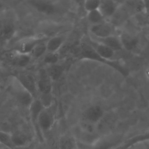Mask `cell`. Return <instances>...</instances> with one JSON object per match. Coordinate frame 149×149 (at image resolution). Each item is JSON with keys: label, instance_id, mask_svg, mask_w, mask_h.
<instances>
[{"label": "cell", "instance_id": "obj_26", "mask_svg": "<svg viewBox=\"0 0 149 149\" xmlns=\"http://www.w3.org/2000/svg\"><path fill=\"white\" fill-rule=\"evenodd\" d=\"M100 4V1L88 0L85 1L84 7L85 9L89 12L98 9Z\"/></svg>", "mask_w": 149, "mask_h": 149}, {"label": "cell", "instance_id": "obj_11", "mask_svg": "<svg viewBox=\"0 0 149 149\" xmlns=\"http://www.w3.org/2000/svg\"><path fill=\"white\" fill-rule=\"evenodd\" d=\"M123 49L132 51L136 49L139 43V39L136 35L128 31H123L119 36Z\"/></svg>", "mask_w": 149, "mask_h": 149}, {"label": "cell", "instance_id": "obj_4", "mask_svg": "<svg viewBox=\"0 0 149 149\" xmlns=\"http://www.w3.org/2000/svg\"><path fill=\"white\" fill-rule=\"evenodd\" d=\"M8 85L17 102L22 106L29 109L35 99L22 85L15 75L10 76Z\"/></svg>", "mask_w": 149, "mask_h": 149}, {"label": "cell", "instance_id": "obj_19", "mask_svg": "<svg viewBox=\"0 0 149 149\" xmlns=\"http://www.w3.org/2000/svg\"><path fill=\"white\" fill-rule=\"evenodd\" d=\"M63 43V39L61 37L52 38L46 43L47 51L49 52H56L62 46Z\"/></svg>", "mask_w": 149, "mask_h": 149}, {"label": "cell", "instance_id": "obj_10", "mask_svg": "<svg viewBox=\"0 0 149 149\" xmlns=\"http://www.w3.org/2000/svg\"><path fill=\"white\" fill-rule=\"evenodd\" d=\"M123 4L116 1H100L99 10L104 17L111 18Z\"/></svg>", "mask_w": 149, "mask_h": 149}, {"label": "cell", "instance_id": "obj_7", "mask_svg": "<svg viewBox=\"0 0 149 149\" xmlns=\"http://www.w3.org/2000/svg\"><path fill=\"white\" fill-rule=\"evenodd\" d=\"M14 75L22 85L33 96L34 99H38V92L37 81L33 75L28 72L21 71Z\"/></svg>", "mask_w": 149, "mask_h": 149}, {"label": "cell", "instance_id": "obj_6", "mask_svg": "<svg viewBox=\"0 0 149 149\" xmlns=\"http://www.w3.org/2000/svg\"><path fill=\"white\" fill-rule=\"evenodd\" d=\"M52 105L50 107L44 108L38 120V125L41 133L48 132L52 127L56 119V108Z\"/></svg>", "mask_w": 149, "mask_h": 149}, {"label": "cell", "instance_id": "obj_24", "mask_svg": "<svg viewBox=\"0 0 149 149\" xmlns=\"http://www.w3.org/2000/svg\"><path fill=\"white\" fill-rule=\"evenodd\" d=\"M47 51L46 43L42 42L35 47L31 53L32 58H39L42 56Z\"/></svg>", "mask_w": 149, "mask_h": 149}, {"label": "cell", "instance_id": "obj_29", "mask_svg": "<svg viewBox=\"0 0 149 149\" xmlns=\"http://www.w3.org/2000/svg\"><path fill=\"white\" fill-rule=\"evenodd\" d=\"M8 8V5L5 2L0 1V16Z\"/></svg>", "mask_w": 149, "mask_h": 149}, {"label": "cell", "instance_id": "obj_25", "mask_svg": "<svg viewBox=\"0 0 149 149\" xmlns=\"http://www.w3.org/2000/svg\"><path fill=\"white\" fill-rule=\"evenodd\" d=\"M38 99L44 108L50 107L53 105V97L51 93L41 94Z\"/></svg>", "mask_w": 149, "mask_h": 149}, {"label": "cell", "instance_id": "obj_31", "mask_svg": "<svg viewBox=\"0 0 149 149\" xmlns=\"http://www.w3.org/2000/svg\"><path fill=\"white\" fill-rule=\"evenodd\" d=\"M145 77L147 78V79L149 80V66L145 70Z\"/></svg>", "mask_w": 149, "mask_h": 149}, {"label": "cell", "instance_id": "obj_27", "mask_svg": "<svg viewBox=\"0 0 149 149\" xmlns=\"http://www.w3.org/2000/svg\"><path fill=\"white\" fill-rule=\"evenodd\" d=\"M58 56L56 52H48L45 57L44 61L46 64L49 65L56 64L58 61Z\"/></svg>", "mask_w": 149, "mask_h": 149}, {"label": "cell", "instance_id": "obj_9", "mask_svg": "<svg viewBox=\"0 0 149 149\" xmlns=\"http://www.w3.org/2000/svg\"><path fill=\"white\" fill-rule=\"evenodd\" d=\"M104 116V110L98 105L91 106L87 108L83 114V120L97 124Z\"/></svg>", "mask_w": 149, "mask_h": 149}, {"label": "cell", "instance_id": "obj_21", "mask_svg": "<svg viewBox=\"0 0 149 149\" xmlns=\"http://www.w3.org/2000/svg\"><path fill=\"white\" fill-rule=\"evenodd\" d=\"M79 128L81 131L90 134H99L97 130V124L92 123L82 120L80 122Z\"/></svg>", "mask_w": 149, "mask_h": 149}, {"label": "cell", "instance_id": "obj_16", "mask_svg": "<svg viewBox=\"0 0 149 149\" xmlns=\"http://www.w3.org/2000/svg\"><path fill=\"white\" fill-rule=\"evenodd\" d=\"M95 38L96 42L107 45L115 52L121 50L123 49L119 36L113 35L105 38Z\"/></svg>", "mask_w": 149, "mask_h": 149}, {"label": "cell", "instance_id": "obj_3", "mask_svg": "<svg viewBox=\"0 0 149 149\" xmlns=\"http://www.w3.org/2000/svg\"><path fill=\"white\" fill-rule=\"evenodd\" d=\"M81 56L84 58L95 60L104 63L115 69L123 76L127 77L129 74L128 70L117 60H106L100 57L90 45L83 43L81 45Z\"/></svg>", "mask_w": 149, "mask_h": 149}, {"label": "cell", "instance_id": "obj_15", "mask_svg": "<svg viewBox=\"0 0 149 149\" xmlns=\"http://www.w3.org/2000/svg\"><path fill=\"white\" fill-rule=\"evenodd\" d=\"M90 45L100 57L106 60H111L114 55V51L99 42L92 41Z\"/></svg>", "mask_w": 149, "mask_h": 149}, {"label": "cell", "instance_id": "obj_14", "mask_svg": "<svg viewBox=\"0 0 149 149\" xmlns=\"http://www.w3.org/2000/svg\"><path fill=\"white\" fill-rule=\"evenodd\" d=\"M10 134L12 143L15 148L26 147L30 142L29 136L22 130H17Z\"/></svg>", "mask_w": 149, "mask_h": 149}, {"label": "cell", "instance_id": "obj_13", "mask_svg": "<svg viewBox=\"0 0 149 149\" xmlns=\"http://www.w3.org/2000/svg\"><path fill=\"white\" fill-rule=\"evenodd\" d=\"M44 108L43 106L38 99H35L29 108L30 115L32 125L34 126L37 133L40 136H41L40 133H41L38 125V120L40 113Z\"/></svg>", "mask_w": 149, "mask_h": 149}, {"label": "cell", "instance_id": "obj_18", "mask_svg": "<svg viewBox=\"0 0 149 149\" xmlns=\"http://www.w3.org/2000/svg\"><path fill=\"white\" fill-rule=\"evenodd\" d=\"M59 149H77V140L74 136L63 135L58 141Z\"/></svg>", "mask_w": 149, "mask_h": 149}, {"label": "cell", "instance_id": "obj_12", "mask_svg": "<svg viewBox=\"0 0 149 149\" xmlns=\"http://www.w3.org/2000/svg\"><path fill=\"white\" fill-rule=\"evenodd\" d=\"M90 31L95 38H105L113 35L112 25L105 22L93 24L90 29Z\"/></svg>", "mask_w": 149, "mask_h": 149}, {"label": "cell", "instance_id": "obj_30", "mask_svg": "<svg viewBox=\"0 0 149 149\" xmlns=\"http://www.w3.org/2000/svg\"><path fill=\"white\" fill-rule=\"evenodd\" d=\"M144 13L148 14L149 13V1H144Z\"/></svg>", "mask_w": 149, "mask_h": 149}, {"label": "cell", "instance_id": "obj_22", "mask_svg": "<svg viewBox=\"0 0 149 149\" xmlns=\"http://www.w3.org/2000/svg\"><path fill=\"white\" fill-rule=\"evenodd\" d=\"M0 144L9 149L15 148L12 143L11 134L2 130H0Z\"/></svg>", "mask_w": 149, "mask_h": 149}, {"label": "cell", "instance_id": "obj_28", "mask_svg": "<svg viewBox=\"0 0 149 149\" xmlns=\"http://www.w3.org/2000/svg\"><path fill=\"white\" fill-rule=\"evenodd\" d=\"M77 149H94L93 145L77 141Z\"/></svg>", "mask_w": 149, "mask_h": 149}, {"label": "cell", "instance_id": "obj_32", "mask_svg": "<svg viewBox=\"0 0 149 149\" xmlns=\"http://www.w3.org/2000/svg\"><path fill=\"white\" fill-rule=\"evenodd\" d=\"M133 149H148V148H146L145 146H140V147H137L136 148H135Z\"/></svg>", "mask_w": 149, "mask_h": 149}, {"label": "cell", "instance_id": "obj_2", "mask_svg": "<svg viewBox=\"0 0 149 149\" xmlns=\"http://www.w3.org/2000/svg\"><path fill=\"white\" fill-rule=\"evenodd\" d=\"M2 61L8 66L15 69L26 68L31 62L32 57L29 54L22 53L13 49H9L1 55Z\"/></svg>", "mask_w": 149, "mask_h": 149}, {"label": "cell", "instance_id": "obj_20", "mask_svg": "<svg viewBox=\"0 0 149 149\" xmlns=\"http://www.w3.org/2000/svg\"><path fill=\"white\" fill-rule=\"evenodd\" d=\"M46 70L52 80L58 79L63 74V67L57 64L50 65Z\"/></svg>", "mask_w": 149, "mask_h": 149}, {"label": "cell", "instance_id": "obj_17", "mask_svg": "<svg viewBox=\"0 0 149 149\" xmlns=\"http://www.w3.org/2000/svg\"><path fill=\"white\" fill-rule=\"evenodd\" d=\"M27 2L31 7L39 12L46 14H51L54 12V6L48 2L41 1H30Z\"/></svg>", "mask_w": 149, "mask_h": 149}, {"label": "cell", "instance_id": "obj_23", "mask_svg": "<svg viewBox=\"0 0 149 149\" xmlns=\"http://www.w3.org/2000/svg\"><path fill=\"white\" fill-rule=\"evenodd\" d=\"M104 17L98 9L88 12V21L93 24L100 23L103 22Z\"/></svg>", "mask_w": 149, "mask_h": 149}, {"label": "cell", "instance_id": "obj_8", "mask_svg": "<svg viewBox=\"0 0 149 149\" xmlns=\"http://www.w3.org/2000/svg\"><path fill=\"white\" fill-rule=\"evenodd\" d=\"M36 81L38 92H40L41 94L51 93L52 80L46 70L44 69L39 70Z\"/></svg>", "mask_w": 149, "mask_h": 149}, {"label": "cell", "instance_id": "obj_1", "mask_svg": "<svg viewBox=\"0 0 149 149\" xmlns=\"http://www.w3.org/2000/svg\"><path fill=\"white\" fill-rule=\"evenodd\" d=\"M18 19L13 10L9 8L0 16V45H7L17 34Z\"/></svg>", "mask_w": 149, "mask_h": 149}, {"label": "cell", "instance_id": "obj_5", "mask_svg": "<svg viewBox=\"0 0 149 149\" xmlns=\"http://www.w3.org/2000/svg\"><path fill=\"white\" fill-rule=\"evenodd\" d=\"M46 38L44 36H28L17 39L10 49L19 52L30 54L33 49L40 43L45 42Z\"/></svg>", "mask_w": 149, "mask_h": 149}]
</instances>
